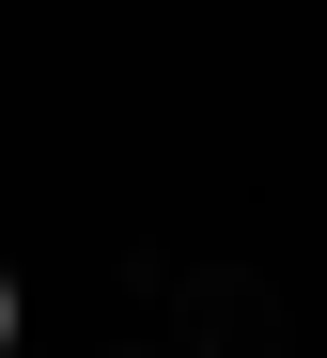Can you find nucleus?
I'll list each match as a JSON object with an SVG mask.
<instances>
[{
	"instance_id": "1",
	"label": "nucleus",
	"mask_w": 327,
	"mask_h": 358,
	"mask_svg": "<svg viewBox=\"0 0 327 358\" xmlns=\"http://www.w3.org/2000/svg\"><path fill=\"white\" fill-rule=\"evenodd\" d=\"M0 358H16V265H0Z\"/></svg>"
}]
</instances>
